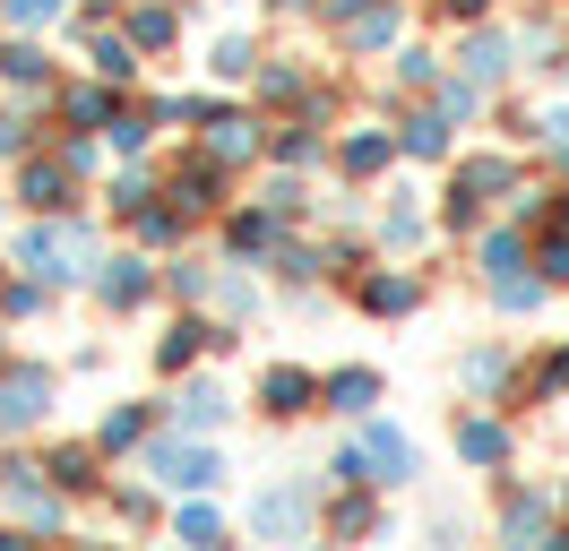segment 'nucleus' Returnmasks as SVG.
Instances as JSON below:
<instances>
[{
  "instance_id": "39448f33",
  "label": "nucleus",
  "mask_w": 569,
  "mask_h": 551,
  "mask_svg": "<svg viewBox=\"0 0 569 551\" xmlns=\"http://www.w3.org/2000/svg\"><path fill=\"white\" fill-rule=\"evenodd\" d=\"M259 534H302V500H293V491L259 500Z\"/></svg>"
},
{
  "instance_id": "9d476101",
  "label": "nucleus",
  "mask_w": 569,
  "mask_h": 551,
  "mask_svg": "<svg viewBox=\"0 0 569 551\" xmlns=\"http://www.w3.org/2000/svg\"><path fill=\"white\" fill-rule=\"evenodd\" d=\"M362 302H371V310H415V284H406V276H371Z\"/></svg>"
},
{
  "instance_id": "423d86ee",
  "label": "nucleus",
  "mask_w": 569,
  "mask_h": 551,
  "mask_svg": "<svg viewBox=\"0 0 569 551\" xmlns=\"http://www.w3.org/2000/svg\"><path fill=\"white\" fill-rule=\"evenodd\" d=\"M458 448L475 457V465H492V457H500L509 440H500V422H458Z\"/></svg>"
},
{
  "instance_id": "0eeeda50",
  "label": "nucleus",
  "mask_w": 569,
  "mask_h": 551,
  "mask_svg": "<svg viewBox=\"0 0 569 551\" xmlns=\"http://www.w3.org/2000/svg\"><path fill=\"white\" fill-rule=\"evenodd\" d=\"M147 293V268L139 259H112V276H104V302H139Z\"/></svg>"
},
{
  "instance_id": "ddd939ff",
  "label": "nucleus",
  "mask_w": 569,
  "mask_h": 551,
  "mask_svg": "<svg viewBox=\"0 0 569 551\" xmlns=\"http://www.w3.org/2000/svg\"><path fill=\"white\" fill-rule=\"evenodd\" d=\"M27 199H36V207H61V172L36 164V172H27Z\"/></svg>"
},
{
  "instance_id": "6e6552de",
  "label": "nucleus",
  "mask_w": 569,
  "mask_h": 551,
  "mask_svg": "<svg viewBox=\"0 0 569 551\" xmlns=\"http://www.w3.org/2000/svg\"><path fill=\"white\" fill-rule=\"evenodd\" d=\"M156 474H164V482H208L216 457H181V448H164V457H156Z\"/></svg>"
},
{
  "instance_id": "7ed1b4c3",
  "label": "nucleus",
  "mask_w": 569,
  "mask_h": 551,
  "mask_svg": "<svg viewBox=\"0 0 569 551\" xmlns=\"http://www.w3.org/2000/svg\"><path fill=\"white\" fill-rule=\"evenodd\" d=\"M302 397H311V379H302V371H268V379H259V405H268V413H302Z\"/></svg>"
},
{
  "instance_id": "a211bd4d",
  "label": "nucleus",
  "mask_w": 569,
  "mask_h": 551,
  "mask_svg": "<svg viewBox=\"0 0 569 551\" xmlns=\"http://www.w3.org/2000/svg\"><path fill=\"white\" fill-rule=\"evenodd\" d=\"M552 379H561V388H569V353H561V362H552Z\"/></svg>"
},
{
  "instance_id": "9b49d317",
  "label": "nucleus",
  "mask_w": 569,
  "mask_h": 551,
  "mask_svg": "<svg viewBox=\"0 0 569 551\" xmlns=\"http://www.w3.org/2000/svg\"><path fill=\"white\" fill-rule=\"evenodd\" d=\"M181 422H190V431H199V422H224V397H216L208 379H199V388L181 397Z\"/></svg>"
},
{
  "instance_id": "1a4fd4ad",
  "label": "nucleus",
  "mask_w": 569,
  "mask_h": 551,
  "mask_svg": "<svg viewBox=\"0 0 569 551\" xmlns=\"http://www.w3.org/2000/svg\"><path fill=\"white\" fill-rule=\"evenodd\" d=\"M0 78H18V87H36V78H43V52H36V43H9V52H0Z\"/></svg>"
},
{
  "instance_id": "4468645a",
  "label": "nucleus",
  "mask_w": 569,
  "mask_h": 551,
  "mask_svg": "<svg viewBox=\"0 0 569 551\" xmlns=\"http://www.w3.org/2000/svg\"><path fill=\"white\" fill-rule=\"evenodd\" d=\"M380 156H389V138H371V130H362L355 147H346V164H355V172H371V164H380Z\"/></svg>"
},
{
  "instance_id": "f257e3e1",
  "label": "nucleus",
  "mask_w": 569,
  "mask_h": 551,
  "mask_svg": "<svg viewBox=\"0 0 569 551\" xmlns=\"http://www.w3.org/2000/svg\"><path fill=\"white\" fill-rule=\"evenodd\" d=\"M43 397H52V379H43V371H18L9 388H0V422H9V431H18V422H36Z\"/></svg>"
},
{
  "instance_id": "f03ea898",
  "label": "nucleus",
  "mask_w": 569,
  "mask_h": 551,
  "mask_svg": "<svg viewBox=\"0 0 569 551\" xmlns=\"http://www.w3.org/2000/svg\"><path fill=\"white\" fill-rule=\"evenodd\" d=\"M362 465H380V482H406L415 474V448L397 440V431H371V440H362Z\"/></svg>"
},
{
  "instance_id": "f8f14e48",
  "label": "nucleus",
  "mask_w": 569,
  "mask_h": 551,
  "mask_svg": "<svg viewBox=\"0 0 569 551\" xmlns=\"http://www.w3.org/2000/svg\"><path fill=\"white\" fill-rule=\"evenodd\" d=\"M216 156H224V164L250 156V121H216Z\"/></svg>"
},
{
  "instance_id": "20e7f679",
  "label": "nucleus",
  "mask_w": 569,
  "mask_h": 551,
  "mask_svg": "<svg viewBox=\"0 0 569 551\" xmlns=\"http://www.w3.org/2000/svg\"><path fill=\"white\" fill-rule=\"evenodd\" d=\"M371 397H380V379H371V371L328 379V405H337V413H371Z\"/></svg>"
},
{
  "instance_id": "f3484780",
  "label": "nucleus",
  "mask_w": 569,
  "mask_h": 551,
  "mask_svg": "<svg viewBox=\"0 0 569 551\" xmlns=\"http://www.w3.org/2000/svg\"><path fill=\"white\" fill-rule=\"evenodd\" d=\"M543 276H552V284H569V241H552V250H543Z\"/></svg>"
},
{
  "instance_id": "2eb2a0df",
  "label": "nucleus",
  "mask_w": 569,
  "mask_h": 551,
  "mask_svg": "<svg viewBox=\"0 0 569 551\" xmlns=\"http://www.w3.org/2000/svg\"><path fill=\"white\" fill-rule=\"evenodd\" d=\"M406 147H415V156H440V147H449V130H440V121H415V130H406Z\"/></svg>"
},
{
  "instance_id": "dca6fc26",
  "label": "nucleus",
  "mask_w": 569,
  "mask_h": 551,
  "mask_svg": "<svg viewBox=\"0 0 569 551\" xmlns=\"http://www.w3.org/2000/svg\"><path fill=\"white\" fill-rule=\"evenodd\" d=\"M466 78H500V43H475V52H466Z\"/></svg>"
}]
</instances>
